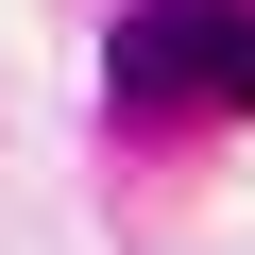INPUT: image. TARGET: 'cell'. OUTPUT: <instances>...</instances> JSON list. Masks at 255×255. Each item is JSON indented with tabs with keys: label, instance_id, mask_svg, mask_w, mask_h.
Instances as JSON below:
<instances>
[{
	"label": "cell",
	"instance_id": "2",
	"mask_svg": "<svg viewBox=\"0 0 255 255\" xmlns=\"http://www.w3.org/2000/svg\"><path fill=\"white\" fill-rule=\"evenodd\" d=\"M204 102H238V119H255V0H221V51H204Z\"/></svg>",
	"mask_w": 255,
	"mask_h": 255
},
{
	"label": "cell",
	"instance_id": "1",
	"mask_svg": "<svg viewBox=\"0 0 255 255\" xmlns=\"http://www.w3.org/2000/svg\"><path fill=\"white\" fill-rule=\"evenodd\" d=\"M204 51H221V0H136L102 68H119V102H153V119H170V102H204Z\"/></svg>",
	"mask_w": 255,
	"mask_h": 255
}]
</instances>
